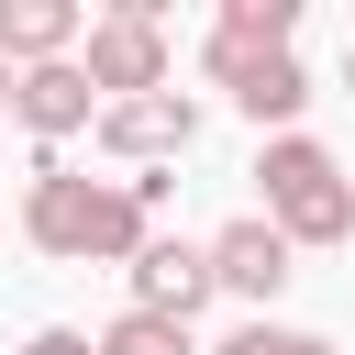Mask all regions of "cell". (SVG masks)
Wrapping results in <instances>:
<instances>
[{
	"mask_svg": "<svg viewBox=\"0 0 355 355\" xmlns=\"http://www.w3.org/2000/svg\"><path fill=\"white\" fill-rule=\"evenodd\" d=\"M22 233H33V255H55V266H133V255L155 244V211H144L122 178H78L67 155H33Z\"/></svg>",
	"mask_w": 355,
	"mask_h": 355,
	"instance_id": "cell-1",
	"label": "cell"
},
{
	"mask_svg": "<svg viewBox=\"0 0 355 355\" xmlns=\"http://www.w3.org/2000/svg\"><path fill=\"white\" fill-rule=\"evenodd\" d=\"M255 178H266V222H277L288 244H344V233H355V178H344L311 133H266Z\"/></svg>",
	"mask_w": 355,
	"mask_h": 355,
	"instance_id": "cell-2",
	"label": "cell"
},
{
	"mask_svg": "<svg viewBox=\"0 0 355 355\" xmlns=\"http://www.w3.org/2000/svg\"><path fill=\"white\" fill-rule=\"evenodd\" d=\"M78 67H89L100 100H155V89H178V78H166V22H155V0H111V11L89 22Z\"/></svg>",
	"mask_w": 355,
	"mask_h": 355,
	"instance_id": "cell-3",
	"label": "cell"
},
{
	"mask_svg": "<svg viewBox=\"0 0 355 355\" xmlns=\"http://www.w3.org/2000/svg\"><path fill=\"white\" fill-rule=\"evenodd\" d=\"M189 144H200V100H189V89H155V100H111V111H100V155L133 166V178H144V166H178Z\"/></svg>",
	"mask_w": 355,
	"mask_h": 355,
	"instance_id": "cell-4",
	"label": "cell"
},
{
	"mask_svg": "<svg viewBox=\"0 0 355 355\" xmlns=\"http://www.w3.org/2000/svg\"><path fill=\"white\" fill-rule=\"evenodd\" d=\"M288 33H300V0H222V22H211V44H200L211 89H244L266 55H288Z\"/></svg>",
	"mask_w": 355,
	"mask_h": 355,
	"instance_id": "cell-5",
	"label": "cell"
},
{
	"mask_svg": "<svg viewBox=\"0 0 355 355\" xmlns=\"http://www.w3.org/2000/svg\"><path fill=\"white\" fill-rule=\"evenodd\" d=\"M100 111H111V100L89 89V67H78V55H67V67H22V100H11V122L33 133V155H55L67 133H100Z\"/></svg>",
	"mask_w": 355,
	"mask_h": 355,
	"instance_id": "cell-6",
	"label": "cell"
},
{
	"mask_svg": "<svg viewBox=\"0 0 355 355\" xmlns=\"http://www.w3.org/2000/svg\"><path fill=\"white\" fill-rule=\"evenodd\" d=\"M211 277H222L233 300H255V311H266V300L300 277V244H288L266 211H244V222H222V233H211Z\"/></svg>",
	"mask_w": 355,
	"mask_h": 355,
	"instance_id": "cell-7",
	"label": "cell"
},
{
	"mask_svg": "<svg viewBox=\"0 0 355 355\" xmlns=\"http://www.w3.org/2000/svg\"><path fill=\"white\" fill-rule=\"evenodd\" d=\"M122 277H133V311H166V322H189V311L222 288V277H211V244H178V233H155Z\"/></svg>",
	"mask_w": 355,
	"mask_h": 355,
	"instance_id": "cell-8",
	"label": "cell"
},
{
	"mask_svg": "<svg viewBox=\"0 0 355 355\" xmlns=\"http://www.w3.org/2000/svg\"><path fill=\"white\" fill-rule=\"evenodd\" d=\"M78 44H89L78 0H0V55L11 67H67Z\"/></svg>",
	"mask_w": 355,
	"mask_h": 355,
	"instance_id": "cell-9",
	"label": "cell"
},
{
	"mask_svg": "<svg viewBox=\"0 0 355 355\" xmlns=\"http://www.w3.org/2000/svg\"><path fill=\"white\" fill-rule=\"evenodd\" d=\"M233 111H244L255 133H266V122H277V133H300V111H311V67H300V55H266V67L233 89Z\"/></svg>",
	"mask_w": 355,
	"mask_h": 355,
	"instance_id": "cell-10",
	"label": "cell"
},
{
	"mask_svg": "<svg viewBox=\"0 0 355 355\" xmlns=\"http://www.w3.org/2000/svg\"><path fill=\"white\" fill-rule=\"evenodd\" d=\"M100 355H200V344H189V322H166V311H122V322L100 333Z\"/></svg>",
	"mask_w": 355,
	"mask_h": 355,
	"instance_id": "cell-11",
	"label": "cell"
},
{
	"mask_svg": "<svg viewBox=\"0 0 355 355\" xmlns=\"http://www.w3.org/2000/svg\"><path fill=\"white\" fill-rule=\"evenodd\" d=\"M211 355H333L322 333H288V322H244V333H222Z\"/></svg>",
	"mask_w": 355,
	"mask_h": 355,
	"instance_id": "cell-12",
	"label": "cell"
},
{
	"mask_svg": "<svg viewBox=\"0 0 355 355\" xmlns=\"http://www.w3.org/2000/svg\"><path fill=\"white\" fill-rule=\"evenodd\" d=\"M22 355H100V344H89V333H67V322H44V333H33Z\"/></svg>",
	"mask_w": 355,
	"mask_h": 355,
	"instance_id": "cell-13",
	"label": "cell"
},
{
	"mask_svg": "<svg viewBox=\"0 0 355 355\" xmlns=\"http://www.w3.org/2000/svg\"><path fill=\"white\" fill-rule=\"evenodd\" d=\"M11 100H22V67H11V55H0V111H11Z\"/></svg>",
	"mask_w": 355,
	"mask_h": 355,
	"instance_id": "cell-14",
	"label": "cell"
},
{
	"mask_svg": "<svg viewBox=\"0 0 355 355\" xmlns=\"http://www.w3.org/2000/svg\"><path fill=\"white\" fill-rule=\"evenodd\" d=\"M344 89H355V33H344Z\"/></svg>",
	"mask_w": 355,
	"mask_h": 355,
	"instance_id": "cell-15",
	"label": "cell"
}]
</instances>
